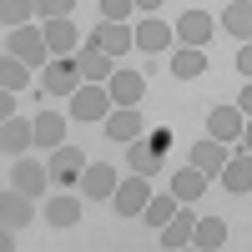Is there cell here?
Segmentation results:
<instances>
[{"mask_svg":"<svg viewBox=\"0 0 252 252\" xmlns=\"http://www.w3.org/2000/svg\"><path fill=\"white\" fill-rule=\"evenodd\" d=\"M106 91H111L116 106H136L141 91H146V76H141V71H116V76L106 81Z\"/></svg>","mask_w":252,"mask_h":252,"instance_id":"cell-16","label":"cell"},{"mask_svg":"<svg viewBox=\"0 0 252 252\" xmlns=\"http://www.w3.org/2000/svg\"><path fill=\"white\" fill-rule=\"evenodd\" d=\"M242 131H247V111L242 106H217L207 116V136H217V141H242Z\"/></svg>","mask_w":252,"mask_h":252,"instance_id":"cell-6","label":"cell"},{"mask_svg":"<svg viewBox=\"0 0 252 252\" xmlns=\"http://www.w3.org/2000/svg\"><path fill=\"white\" fill-rule=\"evenodd\" d=\"M71 10H76V0H35L40 20H71Z\"/></svg>","mask_w":252,"mask_h":252,"instance_id":"cell-31","label":"cell"},{"mask_svg":"<svg viewBox=\"0 0 252 252\" xmlns=\"http://www.w3.org/2000/svg\"><path fill=\"white\" fill-rule=\"evenodd\" d=\"M76 187H81V197H116L121 182H116V172H111L106 161H86V172H81Z\"/></svg>","mask_w":252,"mask_h":252,"instance_id":"cell-9","label":"cell"},{"mask_svg":"<svg viewBox=\"0 0 252 252\" xmlns=\"http://www.w3.org/2000/svg\"><path fill=\"white\" fill-rule=\"evenodd\" d=\"M222 26L232 35H242V40H252V0H232V5L222 10Z\"/></svg>","mask_w":252,"mask_h":252,"instance_id":"cell-25","label":"cell"},{"mask_svg":"<svg viewBox=\"0 0 252 252\" xmlns=\"http://www.w3.org/2000/svg\"><path fill=\"white\" fill-rule=\"evenodd\" d=\"M10 56H20L26 66H40V61L51 56L46 31H35V26H15V31H10Z\"/></svg>","mask_w":252,"mask_h":252,"instance_id":"cell-5","label":"cell"},{"mask_svg":"<svg viewBox=\"0 0 252 252\" xmlns=\"http://www.w3.org/2000/svg\"><path fill=\"white\" fill-rule=\"evenodd\" d=\"M101 126H106V136H111V141H136V136L146 131L136 106H116V111H111L106 121H101Z\"/></svg>","mask_w":252,"mask_h":252,"instance_id":"cell-12","label":"cell"},{"mask_svg":"<svg viewBox=\"0 0 252 252\" xmlns=\"http://www.w3.org/2000/svg\"><path fill=\"white\" fill-rule=\"evenodd\" d=\"M237 106H242V111L252 116V81H247V86H242V101H237Z\"/></svg>","mask_w":252,"mask_h":252,"instance_id":"cell-35","label":"cell"},{"mask_svg":"<svg viewBox=\"0 0 252 252\" xmlns=\"http://www.w3.org/2000/svg\"><path fill=\"white\" fill-rule=\"evenodd\" d=\"M31 15H35V0H0V20H5V31L31 26Z\"/></svg>","mask_w":252,"mask_h":252,"instance_id":"cell-30","label":"cell"},{"mask_svg":"<svg viewBox=\"0 0 252 252\" xmlns=\"http://www.w3.org/2000/svg\"><path fill=\"white\" fill-rule=\"evenodd\" d=\"M166 141H172V131H152V136H136V141H126V161H131V172L152 177L157 166H161V152H166Z\"/></svg>","mask_w":252,"mask_h":252,"instance_id":"cell-2","label":"cell"},{"mask_svg":"<svg viewBox=\"0 0 252 252\" xmlns=\"http://www.w3.org/2000/svg\"><path fill=\"white\" fill-rule=\"evenodd\" d=\"M237 71H242V76H247V81H252V40H247V46H242V51H237Z\"/></svg>","mask_w":252,"mask_h":252,"instance_id":"cell-33","label":"cell"},{"mask_svg":"<svg viewBox=\"0 0 252 252\" xmlns=\"http://www.w3.org/2000/svg\"><path fill=\"white\" fill-rule=\"evenodd\" d=\"M111 202H116V212H121V217H141V212H146V202H152V187H146L141 172H131V177L116 187V197H111Z\"/></svg>","mask_w":252,"mask_h":252,"instance_id":"cell-4","label":"cell"},{"mask_svg":"<svg viewBox=\"0 0 252 252\" xmlns=\"http://www.w3.org/2000/svg\"><path fill=\"white\" fill-rule=\"evenodd\" d=\"M46 182H51V166H35V161H20V157H15V192L40 197V192H46Z\"/></svg>","mask_w":252,"mask_h":252,"instance_id":"cell-20","label":"cell"},{"mask_svg":"<svg viewBox=\"0 0 252 252\" xmlns=\"http://www.w3.org/2000/svg\"><path fill=\"white\" fill-rule=\"evenodd\" d=\"M222 187H227V192H252V152H247V146H242L237 157H227Z\"/></svg>","mask_w":252,"mask_h":252,"instance_id":"cell-19","label":"cell"},{"mask_svg":"<svg viewBox=\"0 0 252 252\" xmlns=\"http://www.w3.org/2000/svg\"><path fill=\"white\" fill-rule=\"evenodd\" d=\"M46 222H51V227H76V222H81V202H76V197H56V202L46 207Z\"/></svg>","mask_w":252,"mask_h":252,"instance_id":"cell-28","label":"cell"},{"mask_svg":"<svg viewBox=\"0 0 252 252\" xmlns=\"http://www.w3.org/2000/svg\"><path fill=\"white\" fill-rule=\"evenodd\" d=\"M81 172H86V152H81V146H56L51 152V177L81 182Z\"/></svg>","mask_w":252,"mask_h":252,"instance_id":"cell-17","label":"cell"},{"mask_svg":"<svg viewBox=\"0 0 252 252\" xmlns=\"http://www.w3.org/2000/svg\"><path fill=\"white\" fill-rule=\"evenodd\" d=\"M91 40H96L106 56H126V51L136 46V31H126V20H101Z\"/></svg>","mask_w":252,"mask_h":252,"instance_id":"cell-10","label":"cell"},{"mask_svg":"<svg viewBox=\"0 0 252 252\" xmlns=\"http://www.w3.org/2000/svg\"><path fill=\"white\" fill-rule=\"evenodd\" d=\"M192 232H197V217L187 212V207H177V217L161 227V247L177 252V247H192Z\"/></svg>","mask_w":252,"mask_h":252,"instance_id":"cell-18","label":"cell"},{"mask_svg":"<svg viewBox=\"0 0 252 252\" xmlns=\"http://www.w3.org/2000/svg\"><path fill=\"white\" fill-rule=\"evenodd\" d=\"M212 31H217V20L207 15V10H187V15L177 20V40H187V46H207Z\"/></svg>","mask_w":252,"mask_h":252,"instance_id":"cell-13","label":"cell"},{"mask_svg":"<svg viewBox=\"0 0 252 252\" xmlns=\"http://www.w3.org/2000/svg\"><path fill=\"white\" fill-rule=\"evenodd\" d=\"M0 86H5V91L31 86V66H26L20 56H5V61H0Z\"/></svg>","mask_w":252,"mask_h":252,"instance_id":"cell-29","label":"cell"},{"mask_svg":"<svg viewBox=\"0 0 252 252\" xmlns=\"http://www.w3.org/2000/svg\"><path fill=\"white\" fill-rule=\"evenodd\" d=\"M40 91H51V96H76L81 91V66H76V56H56L46 71H40Z\"/></svg>","mask_w":252,"mask_h":252,"instance_id":"cell-3","label":"cell"},{"mask_svg":"<svg viewBox=\"0 0 252 252\" xmlns=\"http://www.w3.org/2000/svg\"><path fill=\"white\" fill-rule=\"evenodd\" d=\"M202 71H207V51H202V46H187V51L172 56V76L192 81V76H202Z\"/></svg>","mask_w":252,"mask_h":252,"instance_id":"cell-26","label":"cell"},{"mask_svg":"<svg viewBox=\"0 0 252 252\" xmlns=\"http://www.w3.org/2000/svg\"><path fill=\"white\" fill-rule=\"evenodd\" d=\"M111 61H116V56H106V51L96 46V40H91V46H81V51H76L81 81H96V86H101V81H111V76H116V66H111Z\"/></svg>","mask_w":252,"mask_h":252,"instance_id":"cell-8","label":"cell"},{"mask_svg":"<svg viewBox=\"0 0 252 252\" xmlns=\"http://www.w3.org/2000/svg\"><path fill=\"white\" fill-rule=\"evenodd\" d=\"M187 161H192V166H202L207 177H222V166H227V141L207 136V141H197L192 152H187Z\"/></svg>","mask_w":252,"mask_h":252,"instance_id":"cell-11","label":"cell"},{"mask_svg":"<svg viewBox=\"0 0 252 252\" xmlns=\"http://www.w3.org/2000/svg\"><path fill=\"white\" fill-rule=\"evenodd\" d=\"M172 40H177V31L166 26V20H141L136 26V51H146V56H161Z\"/></svg>","mask_w":252,"mask_h":252,"instance_id":"cell-14","label":"cell"},{"mask_svg":"<svg viewBox=\"0 0 252 252\" xmlns=\"http://www.w3.org/2000/svg\"><path fill=\"white\" fill-rule=\"evenodd\" d=\"M242 146H247V152H252V121H247V131H242Z\"/></svg>","mask_w":252,"mask_h":252,"instance_id":"cell-37","label":"cell"},{"mask_svg":"<svg viewBox=\"0 0 252 252\" xmlns=\"http://www.w3.org/2000/svg\"><path fill=\"white\" fill-rule=\"evenodd\" d=\"M35 146H66V116H56V111H40L35 116Z\"/></svg>","mask_w":252,"mask_h":252,"instance_id":"cell-21","label":"cell"},{"mask_svg":"<svg viewBox=\"0 0 252 252\" xmlns=\"http://www.w3.org/2000/svg\"><path fill=\"white\" fill-rule=\"evenodd\" d=\"M31 217H35L31 197H26V192H15V187H10V192L0 197V222H5V232H20V227H26Z\"/></svg>","mask_w":252,"mask_h":252,"instance_id":"cell-15","label":"cell"},{"mask_svg":"<svg viewBox=\"0 0 252 252\" xmlns=\"http://www.w3.org/2000/svg\"><path fill=\"white\" fill-rule=\"evenodd\" d=\"M136 5H141V10H161V0H136Z\"/></svg>","mask_w":252,"mask_h":252,"instance_id":"cell-36","label":"cell"},{"mask_svg":"<svg viewBox=\"0 0 252 252\" xmlns=\"http://www.w3.org/2000/svg\"><path fill=\"white\" fill-rule=\"evenodd\" d=\"M26 146H35V116L20 121V116H5V126H0V152H5L10 161L26 152Z\"/></svg>","mask_w":252,"mask_h":252,"instance_id":"cell-7","label":"cell"},{"mask_svg":"<svg viewBox=\"0 0 252 252\" xmlns=\"http://www.w3.org/2000/svg\"><path fill=\"white\" fill-rule=\"evenodd\" d=\"M207 182H212V177H207L202 166H182V172L172 177V192H177L182 202H197V197L207 192Z\"/></svg>","mask_w":252,"mask_h":252,"instance_id":"cell-23","label":"cell"},{"mask_svg":"<svg viewBox=\"0 0 252 252\" xmlns=\"http://www.w3.org/2000/svg\"><path fill=\"white\" fill-rule=\"evenodd\" d=\"M131 10H136V0H101V15L106 20H126Z\"/></svg>","mask_w":252,"mask_h":252,"instance_id":"cell-32","label":"cell"},{"mask_svg":"<svg viewBox=\"0 0 252 252\" xmlns=\"http://www.w3.org/2000/svg\"><path fill=\"white\" fill-rule=\"evenodd\" d=\"M40 31H46V46H51V56H71V51H76V40H81L71 20H46Z\"/></svg>","mask_w":252,"mask_h":252,"instance_id":"cell-22","label":"cell"},{"mask_svg":"<svg viewBox=\"0 0 252 252\" xmlns=\"http://www.w3.org/2000/svg\"><path fill=\"white\" fill-rule=\"evenodd\" d=\"M177 207H182V197H177V192H172V197H152V202H146V212H141V217H146V222H152L157 232H161V227H166V222L177 217Z\"/></svg>","mask_w":252,"mask_h":252,"instance_id":"cell-27","label":"cell"},{"mask_svg":"<svg viewBox=\"0 0 252 252\" xmlns=\"http://www.w3.org/2000/svg\"><path fill=\"white\" fill-rule=\"evenodd\" d=\"M111 106H116V101H111V91L106 86H96V81H86V86H81L76 96H71V121H106L111 116Z\"/></svg>","mask_w":252,"mask_h":252,"instance_id":"cell-1","label":"cell"},{"mask_svg":"<svg viewBox=\"0 0 252 252\" xmlns=\"http://www.w3.org/2000/svg\"><path fill=\"white\" fill-rule=\"evenodd\" d=\"M192 247H207V252L227 247V222H222V217H197V232H192Z\"/></svg>","mask_w":252,"mask_h":252,"instance_id":"cell-24","label":"cell"},{"mask_svg":"<svg viewBox=\"0 0 252 252\" xmlns=\"http://www.w3.org/2000/svg\"><path fill=\"white\" fill-rule=\"evenodd\" d=\"M5 116H15V91H5V96H0V121H5Z\"/></svg>","mask_w":252,"mask_h":252,"instance_id":"cell-34","label":"cell"}]
</instances>
